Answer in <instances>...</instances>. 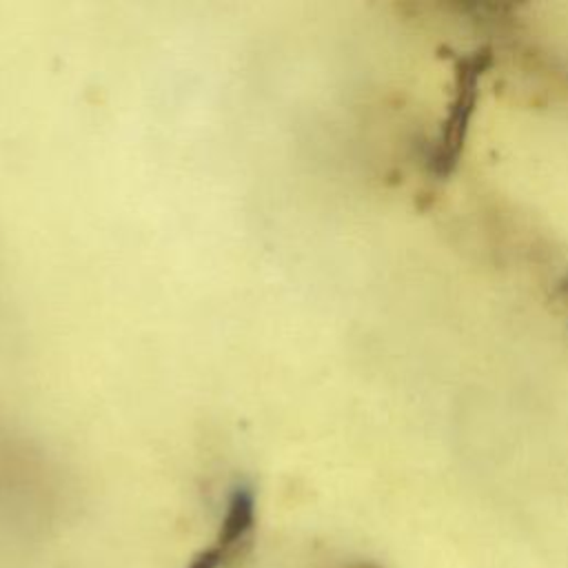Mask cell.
Returning a JSON list of instances; mask_svg holds the SVG:
<instances>
[{
    "label": "cell",
    "mask_w": 568,
    "mask_h": 568,
    "mask_svg": "<svg viewBox=\"0 0 568 568\" xmlns=\"http://www.w3.org/2000/svg\"><path fill=\"white\" fill-rule=\"evenodd\" d=\"M255 524V501L246 486H237L226 504V513L215 541L202 550L189 568H226L248 548Z\"/></svg>",
    "instance_id": "cell-1"
}]
</instances>
